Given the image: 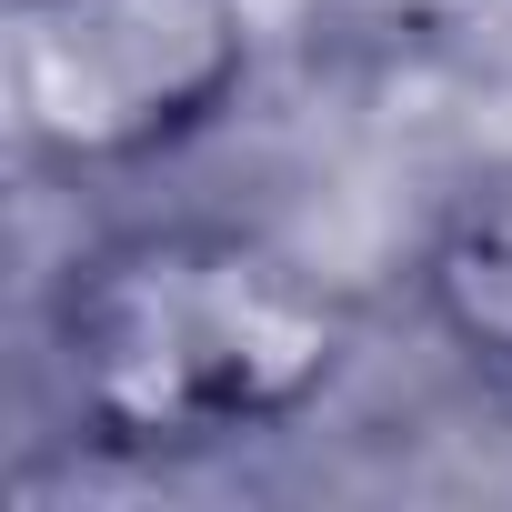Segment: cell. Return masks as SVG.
Returning a JSON list of instances; mask_svg holds the SVG:
<instances>
[{
	"instance_id": "6da1fadb",
	"label": "cell",
	"mask_w": 512,
	"mask_h": 512,
	"mask_svg": "<svg viewBox=\"0 0 512 512\" xmlns=\"http://www.w3.org/2000/svg\"><path fill=\"white\" fill-rule=\"evenodd\" d=\"M362 352V312L302 251L221 221L91 241L51 292V392L91 452L171 462L302 422Z\"/></svg>"
},
{
	"instance_id": "7a4b0ae2",
	"label": "cell",
	"mask_w": 512,
	"mask_h": 512,
	"mask_svg": "<svg viewBox=\"0 0 512 512\" xmlns=\"http://www.w3.org/2000/svg\"><path fill=\"white\" fill-rule=\"evenodd\" d=\"M251 81L241 0H0V111L41 171H141Z\"/></svg>"
},
{
	"instance_id": "3957f363",
	"label": "cell",
	"mask_w": 512,
	"mask_h": 512,
	"mask_svg": "<svg viewBox=\"0 0 512 512\" xmlns=\"http://www.w3.org/2000/svg\"><path fill=\"white\" fill-rule=\"evenodd\" d=\"M422 312L432 332L512 382V171L472 181L422 241Z\"/></svg>"
}]
</instances>
